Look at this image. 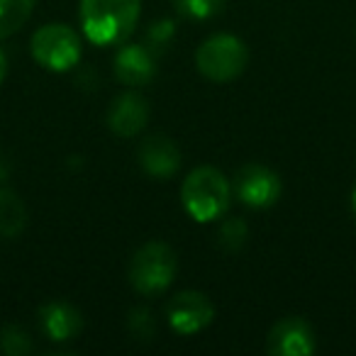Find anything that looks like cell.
Segmentation results:
<instances>
[{"instance_id":"obj_3","label":"cell","mask_w":356,"mask_h":356,"mask_svg":"<svg viewBox=\"0 0 356 356\" xmlns=\"http://www.w3.org/2000/svg\"><path fill=\"white\" fill-rule=\"evenodd\" d=\"M176 271V252L163 242H147L129 261V283L142 296H159L173 283Z\"/></svg>"},{"instance_id":"obj_14","label":"cell","mask_w":356,"mask_h":356,"mask_svg":"<svg viewBox=\"0 0 356 356\" xmlns=\"http://www.w3.org/2000/svg\"><path fill=\"white\" fill-rule=\"evenodd\" d=\"M37 0H0V40L13 37L35 10Z\"/></svg>"},{"instance_id":"obj_11","label":"cell","mask_w":356,"mask_h":356,"mask_svg":"<svg viewBox=\"0 0 356 356\" xmlns=\"http://www.w3.org/2000/svg\"><path fill=\"white\" fill-rule=\"evenodd\" d=\"M115 76L120 83L137 88V86H147L156 74V59H154L152 49L147 44H124L122 49L115 54Z\"/></svg>"},{"instance_id":"obj_15","label":"cell","mask_w":356,"mask_h":356,"mask_svg":"<svg viewBox=\"0 0 356 356\" xmlns=\"http://www.w3.org/2000/svg\"><path fill=\"white\" fill-rule=\"evenodd\" d=\"M32 337L22 327L6 325L0 330V354L6 356H27L32 354Z\"/></svg>"},{"instance_id":"obj_4","label":"cell","mask_w":356,"mask_h":356,"mask_svg":"<svg viewBox=\"0 0 356 356\" xmlns=\"http://www.w3.org/2000/svg\"><path fill=\"white\" fill-rule=\"evenodd\" d=\"M249 64V51L239 37L213 35L195 51V66L213 83H229L239 79Z\"/></svg>"},{"instance_id":"obj_21","label":"cell","mask_w":356,"mask_h":356,"mask_svg":"<svg viewBox=\"0 0 356 356\" xmlns=\"http://www.w3.org/2000/svg\"><path fill=\"white\" fill-rule=\"evenodd\" d=\"M8 173H10V166H8V161H3V159H0V181H6Z\"/></svg>"},{"instance_id":"obj_7","label":"cell","mask_w":356,"mask_h":356,"mask_svg":"<svg viewBox=\"0 0 356 356\" xmlns=\"http://www.w3.org/2000/svg\"><path fill=\"white\" fill-rule=\"evenodd\" d=\"M168 325L178 334H195L215 320V305L200 291H181L166 307Z\"/></svg>"},{"instance_id":"obj_8","label":"cell","mask_w":356,"mask_h":356,"mask_svg":"<svg viewBox=\"0 0 356 356\" xmlns=\"http://www.w3.org/2000/svg\"><path fill=\"white\" fill-rule=\"evenodd\" d=\"M315 349V332L302 317H283L266 337V351L271 356H310Z\"/></svg>"},{"instance_id":"obj_12","label":"cell","mask_w":356,"mask_h":356,"mask_svg":"<svg viewBox=\"0 0 356 356\" xmlns=\"http://www.w3.org/2000/svg\"><path fill=\"white\" fill-rule=\"evenodd\" d=\"M40 327L51 341H71L83 330V315L69 302L51 300L40 307Z\"/></svg>"},{"instance_id":"obj_10","label":"cell","mask_w":356,"mask_h":356,"mask_svg":"<svg viewBox=\"0 0 356 356\" xmlns=\"http://www.w3.org/2000/svg\"><path fill=\"white\" fill-rule=\"evenodd\" d=\"M139 166L154 178H171L181 168V149L166 134H149L139 144Z\"/></svg>"},{"instance_id":"obj_18","label":"cell","mask_w":356,"mask_h":356,"mask_svg":"<svg viewBox=\"0 0 356 356\" xmlns=\"http://www.w3.org/2000/svg\"><path fill=\"white\" fill-rule=\"evenodd\" d=\"M127 330L134 339L149 341L154 337V330H156V322H154V315L147 307H134L127 317Z\"/></svg>"},{"instance_id":"obj_5","label":"cell","mask_w":356,"mask_h":356,"mask_svg":"<svg viewBox=\"0 0 356 356\" xmlns=\"http://www.w3.org/2000/svg\"><path fill=\"white\" fill-rule=\"evenodd\" d=\"M32 59L49 71H71L83 56V44L74 27L61 25V22H49L40 27L30 40Z\"/></svg>"},{"instance_id":"obj_6","label":"cell","mask_w":356,"mask_h":356,"mask_svg":"<svg viewBox=\"0 0 356 356\" xmlns=\"http://www.w3.org/2000/svg\"><path fill=\"white\" fill-rule=\"evenodd\" d=\"M232 191L244 205L257 210H266L281 198V178L264 163H244L234 173Z\"/></svg>"},{"instance_id":"obj_16","label":"cell","mask_w":356,"mask_h":356,"mask_svg":"<svg viewBox=\"0 0 356 356\" xmlns=\"http://www.w3.org/2000/svg\"><path fill=\"white\" fill-rule=\"evenodd\" d=\"M247 237H249V227H247V222L239 218L225 220L218 229V244L225 252H239V249L247 244Z\"/></svg>"},{"instance_id":"obj_22","label":"cell","mask_w":356,"mask_h":356,"mask_svg":"<svg viewBox=\"0 0 356 356\" xmlns=\"http://www.w3.org/2000/svg\"><path fill=\"white\" fill-rule=\"evenodd\" d=\"M351 210H354V215H356V186H354V193H351Z\"/></svg>"},{"instance_id":"obj_13","label":"cell","mask_w":356,"mask_h":356,"mask_svg":"<svg viewBox=\"0 0 356 356\" xmlns=\"http://www.w3.org/2000/svg\"><path fill=\"white\" fill-rule=\"evenodd\" d=\"M27 227V208L10 188H0V237L15 239Z\"/></svg>"},{"instance_id":"obj_20","label":"cell","mask_w":356,"mask_h":356,"mask_svg":"<svg viewBox=\"0 0 356 356\" xmlns=\"http://www.w3.org/2000/svg\"><path fill=\"white\" fill-rule=\"evenodd\" d=\"M8 74V61H6V54L0 51V83H3V79H6Z\"/></svg>"},{"instance_id":"obj_9","label":"cell","mask_w":356,"mask_h":356,"mask_svg":"<svg viewBox=\"0 0 356 356\" xmlns=\"http://www.w3.org/2000/svg\"><path fill=\"white\" fill-rule=\"evenodd\" d=\"M149 122V103L144 95L127 90L118 95L108 108V127L118 137H137Z\"/></svg>"},{"instance_id":"obj_2","label":"cell","mask_w":356,"mask_h":356,"mask_svg":"<svg viewBox=\"0 0 356 356\" xmlns=\"http://www.w3.org/2000/svg\"><path fill=\"white\" fill-rule=\"evenodd\" d=\"M184 208L195 222H215L229 210L232 184L215 166H198L186 176L181 186Z\"/></svg>"},{"instance_id":"obj_1","label":"cell","mask_w":356,"mask_h":356,"mask_svg":"<svg viewBox=\"0 0 356 356\" xmlns=\"http://www.w3.org/2000/svg\"><path fill=\"white\" fill-rule=\"evenodd\" d=\"M79 13L86 40L113 47L132 37L142 15V0H81Z\"/></svg>"},{"instance_id":"obj_17","label":"cell","mask_w":356,"mask_h":356,"mask_svg":"<svg viewBox=\"0 0 356 356\" xmlns=\"http://www.w3.org/2000/svg\"><path fill=\"white\" fill-rule=\"evenodd\" d=\"M181 17L188 20H208L222 10V0H171Z\"/></svg>"},{"instance_id":"obj_19","label":"cell","mask_w":356,"mask_h":356,"mask_svg":"<svg viewBox=\"0 0 356 356\" xmlns=\"http://www.w3.org/2000/svg\"><path fill=\"white\" fill-rule=\"evenodd\" d=\"M173 35H176V22L173 20L163 17V20L152 22L147 30V47L149 49H163L173 40Z\"/></svg>"}]
</instances>
